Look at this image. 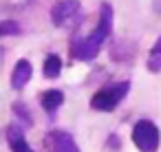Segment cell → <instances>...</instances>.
<instances>
[{"instance_id":"cell-13","label":"cell","mask_w":161,"mask_h":152,"mask_svg":"<svg viewBox=\"0 0 161 152\" xmlns=\"http://www.w3.org/2000/svg\"><path fill=\"white\" fill-rule=\"evenodd\" d=\"M106 143H108V148H113V150H117V148L121 145V141H119V137H117V134H110Z\"/></svg>"},{"instance_id":"cell-5","label":"cell","mask_w":161,"mask_h":152,"mask_svg":"<svg viewBox=\"0 0 161 152\" xmlns=\"http://www.w3.org/2000/svg\"><path fill=\"white\" fill-rule=\"evenodd\" d=\"M44 145L49 152H80V145L75 139L64 130H51L44 137Z\"/></svg>"},{"instance_id":"cell-12","label":"cell","mask_w":161,"mask_h":152,"mask_svg":"<svg viewBox=\"0 0 161 152\" xmlns=\"http://www.w3.org/2000/svg\"><path fill=\"white\" fill-rule=\"evenodd\" d=\"M20 33H22V27H20L16 20H9V18H5L3 22H0V35L9 38V35H20Z\"/></svg>"},{"instance_id":"cell-7","label":"cell","mask_w":161,"mask_h":152,"mask_svg":"<svg viewBox=\"0 0 161 152\" xmlns=\"http://www.w3.org/2000/svg\"><path fill=\"white\" fill-rule=\"evenodd\" d=\"M62 104H64V93L58 90V88L44 90V93L40 95V106H42V110H44L51 119L58 115V110L62 108Z\"/></svg>"},{"instance_id":"cell-4","label":"cell","mask_w":161,"mask_h":152,"mask_svg":"<svg viewBox=\"0 0 161 152\" xmlns=\"http://www.w3.org/2000/svg\"><path fill=\"white\" fill-rule=\"evenodd\" d=\"M132 143L141 152H157L161 143V132L159 126L150 119H139L132 126Z\"/></svg>"},{"instance_id":"cell-9","label":"cell","mask_w":161,"mask_h":152,"mask_svg":"<svg viewBox=\"0 0 161 152\" xmlns=\"http://www.w3.org/2000/svg\"><path fill=\"white\" fill-rule=\"evenodd\" d=\"M62 73V57L58 53H49L44 57V64H42V75L44 79H58Z\"/></svg>"},{"instance_id":"cell-1","label":"cell","mask_w":161,"mask_h":152,"mask_svg":"<svg viewBox=\"0 0 161 152\" xmlns=\"http://www.w3.org/2000/svg\"><path fill=\"white\" fill-rule=\"evenodd\" d=\"M113 24H115V11H113V5L110 3H102L99 5V20L95 24V29L88 33V35H73L71 38V44H69V55L77 62H93L106 38L113 33Z\"/></svg>"},{"instance_id":"cell-6","label":"cell","mask_w":161,"mask_h":152,"mask_svg":"<svg viewBox=\"0 0 161 152\" xmlns=\"http://www.w3.org/2000/svg\"><path fill=\"white\" fill-rule=\"evenodd\" d=\"M5 139H7V145H9L11 152H33L31 145H29L27 139H25V126H20L18 121L7 126Z\"/></svg>"},{"instance_id":"cell-10","label":"cell","mask_w":161,"mask_h":152,"mask_svg":"<svg viewBox=\"0 0 161 152\" xmlns=\"http://www.w3.org/2000/svg\"><path fill=\"white\" fill-rule=\"evenodd\" d=\"M146 68H148L150 73H161V35L157 38V42L152 44V49H150V53H148Z\"/></svg>"},{"instance_id":"cell-3","label":"cell","mask_w":161,"mask_h":152,"mask_svg":"<svg viewBox=\"0 0 161 152\" xmlns=\"http://www.w3.org/2000/svg\"><path fill=\"white\" fill-rule=\"evenodd\" d=\"M84 20L80 0H58L51 7V24L58 29H75Z\"/></svg>"},{"instance_id":"cell-11","label":"cell","mask_w":161,"mask_h":152,"mask_svg":"<svg viewBox=\"0 0 161 152\" xmlns=\"http://www.w3.org/2000/svg\"><path fill=\"white\" fill-rule=\"evenodd\" d=\"M11 112L16 115V119H18L25 128H31V126H33L31 110L27 108V104H25V101H14V104H11Z\"/></svg>"},{"instance_id":"cell-8","label":"cell","mask_w":161,"mask_h":152,"mask_svg":"<svg viewBox=\"0 0 161 152\" xmlns=\"http://www.w3.org/2000/svg\"><path fill=\"white\" fill-rule=\"evenodd\" d=\"M31 75H33L31 62H29V60H18L16 66H14V71H11V88H16V90L25 88V86L29 84Z\"/></svg>"},{"instance_id":"cell-2","label":"cell","mask_w":161,"mask_h":152,"mask_svg":"<svg viewBox=\"0 0 161 152\" xmlns=\"http://www.w3.org/2000/svg\"><path fill=\"white\" fill-rule=\"evenodd\" d=\"M130 93V82L124 79V82H113V84H106L102 86L99 90L93 93L91 97V108L93 110H99V112H113Z\"/></svg>"}]
</instances>
